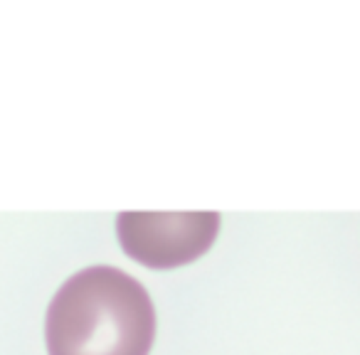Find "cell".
I'll return each instance as SVG.
<instances>
[{"instance_id": "obj_2", "label": "cell", "mask_w": 360, "mask_h": 355, "mask_svg": "<svg viewBox=\"0 0 360 355\" xmlns=\"http://www.w3.org/2000/svg\"><path fill=\"white\" fill-rule=\"evenodd\" d=\"M217 230V212H121L116 217L124 252L148 269L191 264L210 250Z\"/></svg>"}, {"instance_id": "obj_1", "label": "cell", "mask_w": 360, "mask_h": 355, "mask_svg": "<svg viewBox=\"0 0 360 355\" xmlns=\"http://www.w3.org/2000/svg\"><path fill=\"white\" fill-rule=\"evenodd\" d=\"M153 338L148 291L116 266L77 271L47 306V355H148Z\"/></svg>"}]
</instances>
